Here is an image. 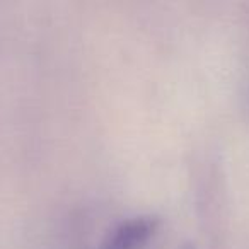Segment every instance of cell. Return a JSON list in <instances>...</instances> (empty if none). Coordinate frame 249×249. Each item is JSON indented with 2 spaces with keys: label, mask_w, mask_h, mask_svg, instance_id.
Wrapping results in <instances>:
<instances>
[{
  "label": "cell",
  "mask_w": 249,
  "mask_h": 249,
  "mask_svg": "<svg viewBox=\"0 0 249 249\" xmlns=\"http://www.w3.org/2000/svg\"><path fill=\"white\" fill-rule=\"evenodd\" d=\"M159 227L160 218L157 215H135L120 222L97 249H143L157 234Z\"/></svg>",
  "instance_id": "cell-1"
},
{
  "label": "cell",
  "mask_w": 249,
  "mask_h": 249,
  "mask_svg": "<svg viewBox=\"0 0 249 249\" xmlns=\"http://www.w3.org/2000/svg\"><path fill=\"white\" fill-rule=\"evenodd\" d=\"M179 249H195V248H193L191 244H184V246H181Z\"/></svg>",
  "instance_id": "cell-2"
}]
</instances>
